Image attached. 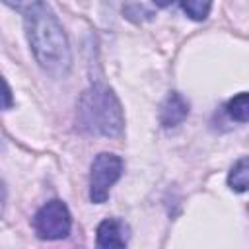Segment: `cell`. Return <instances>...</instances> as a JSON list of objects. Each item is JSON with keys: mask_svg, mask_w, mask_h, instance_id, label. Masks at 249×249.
Instances as JSON below:
<instances>
[{"mask_svg": "<svg viewBox=\"0 0 249 249\" xmlns=\"http://www.w3.org/2000/svg\"><path fill=\"white\" fill-rule=\"evenodd\" d=\"M126 241V226L121 220L107 218L97 226V247H124Z\"/></svg>", "mask_w": 249, "mask_h": 249, "instance_id": "8992f818", "label": "cell"}, {"mask_svg": "<svg viewBox=\"0 0 249 249\" xmlns=\"http://www.w3.org/2000/svg\"><path fill=\"white\" fill-rule=\"evenodd\" d=\"M123 173V160L115 154L101 152L95 156L89 171V200L101 204L107 200L111 187Z\"/></svg>", "mask_w": 249, "mask_h": 249, "instance_id": "3957f363", "label": "cell"}, {"mask_svg": "<svg viewBox=\"0 0 249 249\" xmlns=\"http://www.w3.org/2000/svg\"><path fill=\"white\" fill-rule=\"evenodd\" d=\"M6 6H10L12 10H16V12H19V14H29V12H33L37 6H41L43 4V0H2Z\"/></svg>", "mask_w": 249, "mask_h": 249, "instance_id": "30bf717a", "label": "cell"}, {"mask_svg": "<svg viewBox=\"0 0 249 249\" xmlns=\"http://www.w3.org/2000/svg\"><path fill=\"white\" fill-rule=\"evenodd\" d=\"M23 18L25 35L39 66L54 78H64L72 66V53L58 18L45 4Z\"/></svg>", "mask_w": 249, "mask_h": 249, "instance_id": "6da1fadb", "label": "cell"}, {"mask_svg": "<svg viewBox=\"0 0 249 249\" xmlns=\"http://www.w3.org/2000/svg\"><path fill=\"white\" fill-rule=\"evenodd\" d=\"M10 107H12V91L8 82H4V109H10Z\"/></svg>", "mask_w": 249, "mask_h": 249, "instance_id": "8fae6325", "label": "cell"}, {"mask_svg": "<svg viewBox=\"0 0 249 249\" xmlns=\"http://www.w3.org/2000/svg\"><path fill=\"white\" fill-rule=\"evenodd\" d=\"M228 185L235 191V193H245L249 191V156L239 158L230 173H228Z\"/></svg>", "mask_w": 249, "mask_h": 249, "instance_id": "52a82bcc", "label": "cell"}, {"mask_svg": "<svg viewBox=\"0 0 249 249\" xmlns=\"http://www.w3.org/2000/svg\"><path fill=\"white\" fill-rule=\"evenodd\" d=\"M226 111H228V115H230L233 121H239V123L249 121V93H247V91H241V93L233 95V97L228 101Z\"/></svg>", "mask_w": 249, "mask_h": 249, "instance_id": "ba28073f", "label": "cell"}, {"mask_svg": "<svg viewBox=\"0 0 249 249\" xmlns=\"http://www.w3.org/2000/svg\"><path fill=\"white\" fill-rule=\"evenodd\" d=\"M181 8L183 12L195 19V21H202L208 18L210 8H212V0H181Z\"/></svg>", "mask_w": 249, "mask_h": 249, "instance_id": "9c48e42d", "label": "cell"}, {"mask_svg": "<svg viewBox=\"0 0 249 249\" xmlns=\"http://www.w3.org/2000/svg\"><path fill=\"white\" fill-rule=\"evenodd\" d=\"M78 123L84 130L101 136H121L124 128L123 107L115 91L103 84L86 89L78 103Z\"/></svg>", "mask_w": 249, "mask_h": 249, "instance_id": "7a4b0ae2", "label": "cell"}, {"mask_svg": "<svg viewBox=\"0 0 249 249\" xmlns=\"http://www.w3.org/2000/svg\"><path fill=\"white\" fill-rule=\"evenodd\" d=\"M187 115H189V103L177 91H171L163 99V103L160 107V123L165 128H171V126L181 124L187 119Z\"/></svg>", "mask_w": 249, "mask_h": 249, "instance_id": "5b68a950", "label": "cell"}, {"mask_svg": "<svg viewBox=\"0 0 249 249\" xmlns=\"http://www.w3.org/2000/svg\"><path fill=\"white\" fill-rule=\"evenodd\" d=\"M156 6H160V8H167V6H171L173 4V0H152Z\"/></svg>", "mask_w": 249, "mask_h": 249, "instance_id": "7c38bea8", "label": "cell"}, {"mask_svg": "<svg viewBox=\"0 0 249 249\" xmlns=\"http://www.w3.org/2000/svg\"><path fill=\"white\" fill-rule=\"evenodd\" d=\"M35 233L41 239H62L70 233L72 216L62 200H51L43 204L33 218Z\"/></svg>", "mask_w": 249, "mask_h": 249, "instance_id": "277c9868", "label": "cell"}]
</instances>
